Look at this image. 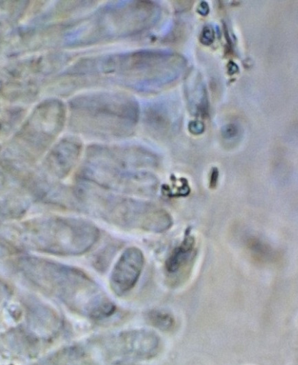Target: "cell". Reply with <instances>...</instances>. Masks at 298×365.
Wrapping results in <instances>:
<instances>
[{
  "mask_svg": "<svg viewBox=\"0 0 298 365\" xmlns=\"http://www.w3.org/2000/svg\"><path fill=\"white\" fill-rule=\"evenodd\" d=\"M16 267L36 287L92 318H104L115 311L114 304L103 295L98 285L77 268L29 256L19 257Z\"/></svg>",
  "mask_w": 298,
  "mask_h": 365,
  "instance_id": "6da1fadb",
  "label": "cell"
},
{
  "mask_svg": "<svg viewBox=\"0 0 298 365\" xmlns=\"http://www.w3.org/2000/svg\"><path fill=\"white\" fill-rule=\"evenodd\" d=\"M2 237L13 245L57 255H77L89 250L99 237L91 222L78 218L43 217L2 227Z\"/></svg>",
  "mask_w": 298,
  "mask_h": 365,
  "instance_id": "7a4b0ae2",
  "label": "cell"
},
{
  "mask_svg": "<svg viewBox=\"0 0 298 365\" xmlns=\"http://www.w3.org/2000/svg\"><path fill=\"white\" fill-rule=\"evenodd\" d=\"M71 196L74 207L121 227L162 232L171 225L168 214L155 205L113 195L86 181L76 185Z\"/></svg>",
  "mask_w": 298,
  "mask_h": 365,
  "instance_id": "3957f363",
  "label": "cell"
},
{
  "mask_svg": "<svg viewBox=\"0 0 298 365\" xmlns=\"http://www.w3.org/2000/svg\"><path fill=\"white\" fill-rule=\"evenodd\" d=\"M69 107L72 127L78 132L96 137L117 135L127 131L137 115L132 101L108 93L77 96Z\"/></svg>",
  "mask_w": 298,
  "mask_h": 365,
  "instance_id": "277c9868",
  "label": "cell"
},
{
  "mask_svg": "<svg viewBox=\"0 0 298 365\" xmlns=\"http://www.w3.org/2000/svg\"><path fill=\"white\" fill-rule=\"evenodd\" d=\"M65 120V108L58 100L41 103L13 138L4 163L24 168L38 158L59 134Z\"/></svg>",
  "mask_w": 298,
  "mask_h": 365,
  "instance_id": "5b68a950",
  "label": "cell"
},
{
  "mask_svg": "<svg viewBox=\"0 0 298 365\" xmlns=\"http://www.w3.org/2000/svg\"><path fill=\"white\" fill-rule=\"evenodd\" d=\"M144 264V257L137 247L126 249L116 262L110 279L113 291L121 295L130 290L137 282Z\"/></svg>",
  "mask_w": 298,
  "mask_h": 365,
  "instance_id": "8992f818",
  "label": "cell"
},
{
  "mask_svg": "<svg viewBox=\"0 0 298 365\" xmlns=\"http://www.w3.org/2000/svg\"><path fill=\"white\" fill-rule=\"evenodd\" d=\"M82 148L81 142L75 138L60 140L48 153L43 168L51 176L63 178L76 164Z\"/></svg>",
  "mask_w": 298,
  "mask_h": 365,
  "instance_id": "52a82bcc",
  "label": "cell"
},
{
  "mask_svg": "<svg viewBox=\"0 0 298 365\" xmlns=\"http://www.w3.org/2000/svg\"><path fill=\"white\" fill-rule=\"evenodd\" d=\"M113 350L122 356L137 359H148L158 351V336L148 330H133L120 334L113 340Z\"/></svg>",
  "mask_w": 298,
  "mask_h": 365,
  "instance_id": "ba28073f",
  "label": "cell"
},
{
  "mask_svg": "<svg viewBox=\"0 0 298 365\" xmlns=\"http://www.w3.org/2000/svg\"><path fill=\"white\" fill-rule=\"evenodd\" d=\"M193 245V238L187 237L179 247L173 250L166 262V269L169 272H175L184 265L190 257Z\"/></svg>",
  "mask_w": 298,
  "mask_h": 365,
  "instance_id": "9c48e42d",
  "label": "cell"
},
{
  "mask_svg": "<svg viewBox=\"0 0 298 365\" xmlns=\"http://www.w3.org/2000/svg\"><path fill=\"white\" fill-rule=\"evenodd\" d=\"M147 320L155 327L163 330H170L174 326L173 317L166 311L154 309L147 314Z\"/></svg>",
  "mask_w": 298,
  "mask_h": 365,
  "instance_id": "30bf717a",
  "label": "cell"
},
{
  "mask_svg": "<svg viewBox=\"0 0 298 365\" xmlns=\"http://www.w3.org/2000/svg\"><path fill=\"white\" fill-rule=\"evenodd\" d=\"M236 128L234 126V125H229L226 127V130L225 131V134L227 135V136H232L234 135H235L236 133Z\"/></svg>",
  "mask_w": 298,
  "mask_h": 365,
  "instance_id": "8fae6325",
  "label": "cell"
}]
</instances>
